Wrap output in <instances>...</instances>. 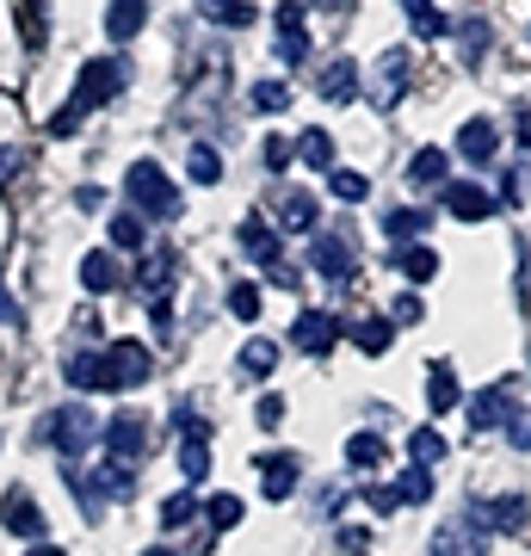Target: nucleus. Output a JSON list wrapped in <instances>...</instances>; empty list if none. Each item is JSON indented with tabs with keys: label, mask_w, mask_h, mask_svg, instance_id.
Listing matches in <instances>:
<instances>
[{
	"label": "nucleus",
	"mask_w": 531,
	"mask_h": 556,
	"mask_svg": "<svg viewBox=\"0 0 531 556\" xmlns=\"http://www.w3.org/2000/svg\"><path fill=\"white\" fill-rule=\"evenodd\" d=\"M124 80H130V62H124V56H93L87 68H80V80H75V93H68V105H62L56 118H50V137H75L87 112H99V105L118 100Z\"/></svg>",
	"instance_id": "f257e3e1"
},
{
	"label": "nucleus",
	"mask_w": 531,
	"mask_h": 556,
	"mask_svg": "<svg viewBox=\"0 0 531 556\" xmlns=\"http://www.w3.org/2000/svg\"><path fill=\"white\" fill-rule=\"evenodd\" d=\"M124 199H130V211H142V217H174L179 211V186L161 174L155 161H130V174H124Z\"/></svg>",
	"instance_id": "f03ea898"
},
{
	"label": "nucleus",
	"mask_w": 531,
	"mask_h": 556,
	"mask_svg": "<svg viewBox=\"0 0 531 556\" xmlns=\"http://www.w3.org/2000/svg\"><path fill=\"white\" fill-rule=\"evenodd\" d=\"M489 519L482 514H457L433 532V556H489Z\"/></svg>",
	"instance_id": "7ed1b4c3"
},
{
	"label": "nucleus",
	"mask_w": 531,
	"mask_h": 556,
	"mask_svg": "<svg viewBox=\"0 0 531 556\" xmlns=\"http://www.w3.org/2000/svg\"><path fill=\"white\" fill-rule=\"evenodd\" d=\"M149 371H155V358H149L142 340L105 346V390H137V383H149Z\"/></svg>",
	"instance_id": "20e7f679"
},
{
	"label": "nucleus",
	"mask_w": 531,
	"mask_h": 556,
	"mask_svg": "<svg viewBox=\"0 0 531 556\" xmlns=\"http://www.w3.org/2000/svg\"><path fill=\"white\" fill-rule=\"evenodd\" d=\"M365 80H371V105H377V112H395V105H402V93H408V50H402V43H395V50H383V56H377V68Z\"/></svg>",
	"instance_id": "39448f33"
},
{
	"label": "nucleus",
	"mask_w": 531,
	"mask_h": 556,
	"mask_svg": "<svg viewBox=\"0 0 531 556\" xmlns=\"http://www.w3.org/2000/svg\"><path fill=\"white\" fill-rule=\"evenodd\" d=\"M309 266L328 285H346L353 278V241L340 236V229H315V241H309Z\"/></svg>",
	"instance_id": "423d86ee"
},
{
	"label": "nucleus",
	"mask_w": 531,
	"mask_h": 556,
	"mask_svg": "<svg viewBox=\"0 0 531 556\" xmlns=\"http://www.w3.org/2000/svg\"><path fill=\"white\" fill-rule=\"evenodd\" d=\"M464 415H470V427H482V433H494V427H513V415H519L513 383H489V390H476V396L464 402Z\"/></svg>",
	"instance_id": "0eeeda50"
},
{
	"label": "nucleus",
	"mask_w": 531,
	"mask_h": 556,
	"mask_svg": "<svg viewBox=\"0 0 531 556\" xmlns=\"http://www.w3.org/2000/svg\"><path fill=\"white\" fill-rule=\"evenodd\" d=\"M0 519H7V532L25 538V544H43V532H50V526H43V507L25 495V489H7V495H0Z\"/></svg>",
	"instance_id": "6e6552de"
},
{
	"label": "nucleus",
	"mask_w": 531,
	"mask_h": 556,
	"mask_svg": "<svg viewBox=\"0 0 531 556\" xmlns=\"http://www.w3.org/2000/svg\"><path fill=\"white\" fill-rule=\"evenodd\" d=\"M99 439H105V452L118 457V464H137L142 445H149V420L142 415H112L105 427H99Z\"/></svg>",
	"instance_id": "1a4fd4ad"
},
{
	"label": "nucleus",
	"mask_w": 531,
	"mask_h": 556,
	"mask_svg": "<svg viewBox=\"0 0 531 556\" xmlns=\"http://www.w3.org/2000/svg\"><path fill=\"white\" fill-rule=\"evenodd\" d=\"M334 340H340V321L328 316V309H303L296 328H291V346H296V353H309V358L334 353Z\"/></svg>",
	"instance_id": "9d476101"
},
{
	"label": "nucleus",
	"mask_w": 531,
	"mask_h": 556,
	"mask_svg": "<svg viewBox=\"0 0 531 556\" xmlns=\"http://www.w3.org/2000/svg\"><path fill=\"white\" fill-rule=\"evenodd\" d=\"M43 427H50V439H56L68 457L87 452V445L99 439V427H93V415H87V408H56V415L43 420Z\"/></svg>",
	"instance_id": "9b49d317"
},
{
	"label": "nucleus",
	"mask_w": 531,
	"mask_h": 556,
	"mask_svg": "<svg viewBox=\"0 0 531 556\" xmlns=\"http://www.w3.org/2000/svg\"><path fill=\"white\" fill-rule=\"evenodd\" d=\"M80 495H87V507H93V501H130V495H137V477H130V464L112 457V464H99V470H93V482H80Z\"/></svg>",
	"instance_id": "f8f14e48"
},
{
	"label": "nucleus",
	"mask_w": 531,
	"mask_h": 556,
	"mask_svg": "<svg viewBox=\"0 0 531 556\" xmlns=\"http://www.w3.org/2000/svg\"><path fill=\"white\" fill-rule=\"evenodd\" d=\"M273 25H278V56H285V62H303V56H309V31H303V0H278Z\"/></svg>",
	"instance_id": "ddd939ff"
},
{
	"label": "nucleus",
	"mask_w": 531,
	"mask_h": 556,
	"mask_svg": "<svg viewBox=\"0 0 531 556\" xmlns=\"http://www.w3.org/2000/svg\"><path fill=\"white\" fill-rule=\"evenodd\" d=\"M296 477H303V464H296L291 452L260 457V495H266V501H291L296 495Z\"/></svg>",
	"instance_id": "4468645a"
},
{
	"label": "nucleus",
	"mask_w": 531,
	"mask_h": 556,
	"mask_svg": "<svg viewBox=\"0 0 531 556\" xmlns=\"http://www.w3.org/2000/svg\"><path fill=\"white\" fill-rule=\"evenodd\" d=\"M445 211L464 223H482V217H494V192H482L476 179H445Z\"/></svg>",
	"instance_id": "2eb2a0df"
},
{
	"label": "nucleus",
	"mask_w": 531,
	"mask_h": 556,
	"mask_svg": "<svg viewBox=\"0 0 531 556\" xmlns=\"http://www.w3.org/2000/svg\"><path fill=\"white\" fill-rule=\"evenodd\" d=\"M278 229L285 236H315L321 229V211H315V192H278Z\"/></svg>",
	"instance_id": "dca6fc26"
},
{
	"label": "nucleus",
	"mask_w": 531,
	"mask_h": 556,
	"mask_svg": "<svg viewBox=\"0 0 531 556\" xmlns=\"http://www.w3.org/2000/svg\"><path fill=\"white\" fill-rule=\"evenodd\" d=\"M80 285H87V291H93V298H105V291H118V285H124L118 248H93V254L80 260Z\"/></svg>",
	"instance_id": "f3484780"
},
{
	"label": "nucleus",
	"mask_w": 531,
	"mask_h": 556,
	"mask_svg": "<svg viewBox=\"0 0 531 556\" xmlns=\"http://www.w3.org/2000/svg\"><path fill=\"white\" fill-rule=\"evenodd\" d=\"M315 87H321V100H328V105H353V100H358V62H353V56L328 62Z\"/></svg>",
	"instance_id": "a211bd4d"
},
{
	"label": "nucleus",
	"mask_w": 531,
	"mask_h": 556,
	"mask_svg": "<svg viewBox=\"0 0 531 556\" xmlns=\"http://www.w3.org/2000/svg\"><path fill=\"white\" fill-rule=\"evenodd\" d=\"M142 25H149V0H112V7H105V31H112V43L142 38Z\"/></svg>",
	"instance_id": "6ab92c4d"
},
{
	"label": "nucleus",
	"mask_w": 531,
	"mask_h": 556,
	"mask_svg": "<svg viewBox=\"0 0 531 556\" xmlns=\"http://www.w3.org/2000/svg\"><path fill=\"white\" fill-rule=\"evenodd\" d=\"M494 149H501V130H494L489 118H470L464 130H457V155L476 161V167H482V161H494Z\"/></svg>",
	"instance_id": "aec40b11"
},
{
	"label": "nucleus",
	"mask_w": 531,
	"mask_h": 556,
	"mask_svg": "<svg viewBox=\"0 0 531 556\" xmlns=\"http://www.w3.org/2000/svg\"><path fill=\"white\" fill-rule=\"evenodd\" d=\"M346 340H353L358 353L383 358V353H390V340H395V321L390 316H358L353 328H346Z\"/></svg>",
	"instance_id": "412c9836"
},
{
	"label": "nucleus",
	"mask_w": 531,
	"mask_h": 556,
	"mask_svg": "<svg viewBox=\"0 0 531 556\" xmlns=\"http://www.w3.org/2000/svg\"><path fill=\"white\" fill-rule=\"evenodd\" d=\"M395 273L420 285V278H433V273H439V254L427 248V241H402V248H395Z\"/></svg>",
	"instance_id": "4be33fe9"
},
{
	"label": "nucleus",
	"mask_w": 531,
	"mask_h": 556,
	"mask_svg": "<svg viewBox=\"0 0 531 556\" xmlns=\"http://www.w3.org/2000/svg\"><path fill=\"white\" fill-rule=\"evenodd\" d=\"M427 229H433V211H420V204H414V211H390V217H383V236H390L395 248H402V241H420Z\"/></svg>",
	"instance_id": "5701e85b"
},
{
	"label": "nucleus",
	"mask_w": 531,
	"mask_h": 556,
	"mask_svg": "<svg viewBox=\"0 0 531 556\" xmlns=\"http://www.w3.org/2000/svg\"><path fill=\"white\" fill-rule=\"evenodd\" d=\"M457 402H464V390H457L452 365H433V371H427V408H433V415H452Z\"/></svg>",
	"instance_id": "b1692460"
},
{
	"label": "nucleus",
	"mask_w": 531,
	"mask_h": 556,
	"mask_svg": "<svg viewBox=\"0 0 531 556\" xmlns=\"http://www.w3.org/2000/svg\"><path fill=\"white\" fill-rule=\"evenodd\" d=\"M241 248L260 260V266H278V223H241Z\"/></svg>",
	"instance_id": "393cba45"
},
{
	"label": "nucleus",
	"mask_w": 531,
	"mask_h": 556,
	"mask_svg": "<svg viewBox=\"0 0 531 556\" xmlns=\"http://www.w3.org/2000/svg\"><path fill=\"white\" fill-rule=\"evenodd\" d=\"M408 179L414 186H445V179H452V155H445V149H420V155L408 161Z\"/></svg>",
	"instance_id": "a878e982"
},
{
	"label": "nucleus",
	"mask_w": 531,
	"mask_h": 556,
	"mask_svg": "<svg viewBox=\"0 0 531 556\" xmlns=\"http://www.w3.org/2000/svg\"><path fill=\"white\" fill-rule=\"evenodd\" d=\"M198 13H204V20H217V25H229V31H248V25L260 20L248 0H198Z\"/></svg>",
	"instance_id": "bb28decb"
},
{
	"label": "nucleus",
	"mask_w": 531,
	"mask_h": 556,
	"mask_svg": "<svg viewBox=\"0 0 531 556\" xmlns=\"http://www.w3.org/2000/svg\"><path fill=\"white\" fill-rule=\"evenodd\" d=\"M142 241H149V217H142V211H118V217H112V248H118V254H137Z\"/></svg>",
	"instance_id": "cd10ccee"
},
{
	"label": "nucleus",
	"mask_w": 531,
	"mask_h": 556,
	"mask_svg": "<svg viewBox=\"0 0 531 556\" xmlns=\"http://www.w3.org/2000/svg\"><path fill=\"white\" fill-rule=\"evenodd\" d=\"M383 457H390V445H383L377 433H353V439H346V464H353V470H383Z\"/></svg>",
	"instance_id": "c85d7f7f"
},
{
	"label": "nucleus",
	"mask_w": 531,
	"mask_h": 556,
	"mask_svg": "<svg viewBox=\"0 0 531 556\" xmlns=\"http://www.w3.org/2000/svg\"><path fill=\"white\" fill-rule=\"evenodd\" d=\"M186 174H192V186H217V179H223V155L211 149V142H192V155H186Z\"/></svg>",
	"instance_id": "c756f323"
},
{
	"label": "nucleus",
	"mask_w": 531,
	"mask_h": 556,
	"mask_svg": "<svg viewBox=\"0 0 531 556\" xmlns=\"http://www.w3.org/2000/svg\"><path fill=\"white\" fill-rule=\"evenodd\" d=\"M68 383L75 390H105V353H75L68 358Z\"/></svg>",
	"instance_id": "7c9ffc66"
},
{
	"label": "nucleus",
	"mask_w": 531,
	"mask_h": 556,
	"mask_svg": "<svg viewBox=\"0 0 531 556\" xmlns=\"http://www.w3.org/2000/svg\"><path fill=\"white\" fill-rule=\"evenodd\" d=\"M273 365H278V346L266 334H254L241 346V371H248V378H273Z\"/></svg>",
	"instance_id": "2f4dec72"
},
{
	"label": "nucleus",
	"mask_w": 531,
	"mask_h": 556,
	"mask_svg": "<svg viewBox=\"0 0 531 556\" xmlns=\"http://www.w3.org/2000/svg\"><path fill=\"white\" fill-rule=\"evenodd\" d=\"M296 161H303V167H334V137H328V130H303V137H296Z\"/></svg>",
	"instance_id": "473e14b6"
},
{
	"label": "nucleus",
	"mask_w": 531,
	"mask_h": 556,
	"mask_svg": "<svg viewBox=\"0 0 531 556\" xmlns=\"http://www.w3.org/2000/svg\"><path fill=\"white\" fill-rule=\"evenodd\" d=\"M328 192H334L340 204H358L365 192H371V179L358 174V167H328Z\"/></svg>",
	"instance_id": "72a5a7b5"
},
{
	"label": "nucleus",
	"mask_w": 531,
	"mask_h": 556,
	"mask_svg": "<svg viewBox=\"0 0 531 556\" xmlns=\"http://www.w3.org/2000/svg\"><path fill=\"white\" fill-rule=\"evenodd\" d=\"M198 514H204V507H198V495H192V489H179V495H167V501H161V526H167V532H174V526H192Z\"/></svg>",
	"instance_id": "f704fd0d"
},
{
	"label": "nucleus",
	"mask_w": 531,
	"mask_h": 556,
	"mask_svg": "<svg viewBox=\"0 0 531 556\" xmlns=\"http://www.w3.org/2000/svg\"><path fill=\"white\" fill-rule=\"evenodd\" d=\"M439 457H445V439H439L433 427H414L408 433V464H427V470H433Z\"/></svg>",
	"instance_id": "c9c22d12"
},
{
	"label": "nucleus",
	"mask_w": 531,
	"mask_h": 556,
	"mask_svg": "<svg viewBox=\"0 0 531 556\" xmlns=\"http://www.w3.org/2000/svg\"><path fill=\"white\" fill-rule=\"evenodd\" d=\"M395 495H402V507H420V501H433V477H427V464H408V477L395 482Z\"/></svg>",
	"instance_id": "e433bc0d"
},
{
	"label": "nucleus",
	"mask_w": 531,
	"mask_h": 556,
	"mask_svg": "<svg viewBox=\"0 0 531 556\" xmlns=\"http://www.w3.org/2000/svg\"><path fill=\"white\" fill-rule=\"evenodd\" d=\"M204 519H211L217 532H229V526H241V501L236 495H211L204 501Z\"/></svg>",
	"instance_id": "4c0bfd02"
},
{
	"label": "nucleus",
	"mask_w": 531,
	"mask_h": 556,
	"mask_svg": "<svg viewBox=\"0 0 531 556\" xmlns=\"http://www.w3.org/2000/svg\"><path fill=\"white\" fill-rule=\"evenodd\" d=\"M229 316H236V321H254L260 316V285H236V291H229Z\"/></svg>",
	"instance_id": "58836bf2"
},
{
	"label": "nucleus",
	"mask_w": 531,
	"mask_h": 556,
	"mask_svg": "<svg viewBox=\"0 0 531 556\" xmlns=\"http://www.w3.org/2000/svg\"><path fill=\"white\" fill-rule=\"evenodd\" d=\"M254 105H260V112H285V105H291V87H285V80H260Z\"/></svg>",
	"instance_id": "ea45409f"
},
{
	"label": "nucleus",
	"mask_w": 531,
	"mask_h": 556,
	"mask_svg": "<svg viewBox=\"0 0 531 556\" xmlns=\"http://www.w3.org/2000/svg\"><path fill=\"white\" fill-rule=\"evenodd\" d=\"M482 519H494V526H519V519H526V501L501 495V501H489V514H482Z\"/></svg>",
	"instance_id": "a19ab883"
},
{
	"label": "nucleus",
	"mask_w": 531,
	"mask_h": 556,
	"mask_svg": "<svg viewBox=\"0 0 531 556\" xmlns=\"http://www.w3.org/2000/svg\"><path fill=\"white\" fill-rule=\"evenodd\" d=\"M420 316H427V303L414 298V291H402V298L390 303V321H402V328H414V321H420Z\"/></svg>",
	"instance_id": "79ce46f5"
},
{
	"label": "nucleus",
	"mask_w": 531,
	"mask_h": 556,
	"mask_svg": "<svg viewBox=\"0 0 531 556\" xmlns=\"http://www.w3.org/2000/svg\"><path fill=\"white\" fill-rule=\"evenodd\" d=\"M167 273H174V254H149V260H142V285H149V291H161Z\"/></svg>",
	"instance_id": "37998d69"
},
{
	"label": "nucleus",
	"mask_w": 531,
	"mask_h": 556,
	"mask_svg": "<svg viewBox=\"0 0 531 556\" xmlns=\"http://www.w3.org/2000/svg\"><path fill=\"white\" fill-rule=\"evenodd\" d=\"M291 155H296V149L285 137H266V149H260V161H266L273 174H285V167H291Z\"/></svg>",
	"instance_id": "c03bdc74"
},
{
	"label": "nucleus",
	"mask_w": 531,
	"mask_h": 556,
	"mask_svg": "<svg viewBox=\"0 0 531 556\" xmlns=\"http://www.w3.org/2000/svg\"><path fill=\"white\" fill-rule=\"evenodd\" d=\"M482 50H489V25H482V20H464V56L482 62Z\"/></svg>",
	"instance_id": "a18cd8bd"
},
{
	"label": "nucleus",
	"mask_w": 531,
	"mask_h": 556,
	"mask_svg": "<svg viewBox=\"0 0 531 556\" xmlns=\"http://www.w3.org/2000/svg\"><path fill=\"white\" fill-rule=\"evenodd\" d=\"M414 31H420V38H445L452 25H445V13H439V7H427V13H414Z\"/></svg>",
	"instance_id": "49530a36"
},
{
	"label": "nucleus",
	"mask_w": 531,
	"mask_h": 556,
	"mask_svg": "<svg viewBox=\"0 0 531 556\" xmlns=\"http://www.w3.org/2000/svg\"><path fill=\"white\" fill-rule=\"evenodd\" d=\"M340 551H346V556H365V551H371V532L346 526V532H340Z\"/></svg>",
	"instance_id": "de8ad7c7"
},
{
	"label": "nucleus",
	"mask_w": 531,
	"mask_h": 556,
	"mask_svg": "<svg viewBox=\"0 0 531 556\" xmlns=\"http://www.w3.org/2000/svg\"><path fill=\"white\" fill-rule=\"evenodd\" d=\"M371 507H377V514H395V507H402V495H395L390 482H377V489H371Z\"/></svg>",
	"instance_id": "09e8293b"
},
{
	"label": "nucleus",
	"mask_w": 531,
	"mask_h": 556,
	"mask_svg": "<svg viewBox=\"0 0 531 556\" xmlns=\"http://www.w3.org/2000/svg\"><path fill=\"white\" fill-rule=\"evenodd\" d=\"M254 415H260V427H273V420L285 415V396H260V408H254Z\"/></svg>",
	"instance_id": "8fccbe9b"
},
{
	"label": "nucleus",
	"mask_w": 531,
	"mask_h": 556,
	"mask_svg": "<svg viewBox=\"0 0 531 556\" xmlns=\"http://www.w3.org/2000/svg\"><path fill=\"white\" fill-rule=\"evenodd\" d=\"M519 199H526V192H519V179H501V192H494V204H519Z\"/></svg>",
	"instance_id": "3c124183"
},
{
	"label": "nucleus",
	"mask_w": 531,
	"mask_h": 556,
	"mask_svg": "<svg viewBox=\"0 0 531 556\" xmlns=\"http://www.w3.org/2000/svg\"><path fill=\"white\" fill-rule=\"evenodd\" d=\"M513 130H519V142L531 149V105H519V118H513Z\"/></svg>",
	"instance_id": "603ef678"
},
{
	"label": "nucleus",
	"mask_w": 531,
	"mask_h": 556,
	"mask_svg": "<svg viewBox=\"0 0 531 556\" xmlns=\"http://www.w3.org/2000/svg\"><path fill=\"white\" fill-rule=\"evenodd\" d=\"M513 445H519V452H531V415L519 420V427H513Z\"/></svg>",
	"instance_id": "864d4df0"
},
{
	"label": "nucleus",
	"mask_w": 531,
	"mask_h": 556,
	"mask_svg": "<svg viewBox=\"0 0 531 556\" xmlns=\"http://www.w3.org/2000/svg\"><path fill=\"white\" fill-rule=\"evenodd\" d=\"M20 167V149H0V186H7V174Z\"/></svg>",
	"instance_id": "5fc2aeb1"
},
{
	"label": "nucleus",
	"mask_w": 531,
	"mask_h": 556,
	"mask_svg": "<svg viewBox=\"0 0 531 556\" xmlns=\"http://www.w3.org/2000/svg\"><path fill=\"white\" fill-rule=\"evenodd\" d=\"M25 556H68V551H56V544H31Z\"/></svg>",
	"instance_id": "6e6d98bb"
},
{
	"label": "nucleus",
	"mask_w": 531,
	"mask_h": 556,
	"mask_svg": "<svg viewBox=\"0 0 531 556\" xmlns=\"http://www.w3.org/2000/svg\"><path fill=\"white\" fill-rule=\"evenodd\" d=\"M315 7H328V13H346V7H353V0H315Z\"/></svg>",
	"instance_id": "4d7b16f0"
},
{
	"label": "nucleus",
	"mask_w": 531,
	"mask_h": 556,
	"mask_svg": "<svg viewBox=\"0 0 531 556\" xmlns=\"http://www.w3.org/2000/svg\"><path fill=\"white\" fill-rule=\"evenodd\" d=\"M13 316V298H7V285H0V321Z\"/></svg>",
	"instance_id": "13d9d810"
},
{
	"label": "nucleus",
	"mask_w": 531,
	"mask_h": 556,
	"mask_svg": "<svg viewBox=\"0 0 531 556\" xmlns=\"http://www.w3.org/2000/svg\"><path fill=\"white\" fill-rule=\"evenodd\" d=\"M402 7H408V13H427V7H433V0H402Z\"/></svg>",
	"instance_id": "bf43d9fd"
},
{
	"label": "nucleus",
	"mask_w": 531,
	"mask_h": 556,
	"mask_svg": "<svg viewBox=\"0 0 531 556\" xmlns=\"http://www.w3.org/2000/svg\"><path fill=\"white\" fill-rule=\"evenodd\" d=\"M142 556H174V551H167V544H155V551H142Z\"/></svg>",
	"instance_id": "052dcab7"
}]
</instances>
